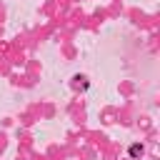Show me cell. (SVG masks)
<instances>
[{
	"label": "cell",
	"mask_w": 160,
	"mask_h": 160,
	"mask_svg": "<svg viewBox=\"0 0 160 160\" xmlns=\"http://www.w3.org/2000/svg\"><path fill=\"white\" fill-rule=\"evenodd\" d=\"M130 155H132V158H135V155H142V148H140V145H132V148H130Z\"/></svg>",
	"instance_id": "obj_1"
}]
</instances>
